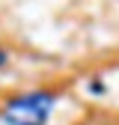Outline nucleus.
Wrapping results in <instances>:
<instances>
[{
    "label": "nucleus",
    "instance_id": "f03ea898",
    "mask_svg": "<svg viewBox=\"0 0 119 125\" xmlns=\"http://www.w3.org/2000/svg\"><path fill=\"white\" fill-rule=\"evenodd\" d=\"M3 62H6V54H3V51H0V66H3Z\"/></svg>",
    "mask_w": 119,
    "mask_h": 125
},
{
    "label": "nucleus",
    "instance_id": "f257e3e1",
    "mask_svg": "<svg viewBox=\"0 0 119 125\" xmlns=\"http://www.w3.org/2000/svg\"><path fill=\"white\" fill-rule=\"evenodd\" d=\"M51 107H54L51 92H45V89L24 92L3 107V119L9 125H45L51 116Z\"/></svg>",
    "mask_w": 119,
    "mask_h": 125
}]
</instances>
